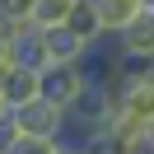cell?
I'll use <instances>...</instances> for the list:
<instances>
[{
    "label": "cell",
    "instance_id": "obj_13",
    "mask_svg": "<svg viewBox=\"0 0 154 154\" xmlns=\"http://www.w3.org/2000/svg\"><path fill=\"white\" fill-rule=\"evenodd\" d=\"M145 5H149V10H154V0H145Z\"/></svg>",
    "mask_w": 154,
    "mask_h": 154
},
{
    "label": "cell",
    "instance_id": "obj_7",
    "mask_svg": "<svg viewBox=\"0 0 154 154\" xmlns=\"http://www.w3.org/2000/svg\"><path fill=\"white\" fill-rule=\"evenodd\" d=\"M70 28L79 33V38L89 42V47H103L107 42V28H103V14H98V5L94 0H75V10H70Z\"/></svg>",
    "mask_w": 154,
    "mask_h": 154
},
{
    "label": "cell",
    "instance_id": "obj_6",
    "mask_svg": "<svg viewBox=\"0 0 154 154\" xmlns=\"http://www.w3.org/2000/svg\"><path fill=\"white\" fill-rule=\"evenodd\" d=\"M0 94H5V103H10V112L23 107V103H33V98H42V66L14 61V66L5 70V79H0Z\"/></svg>",
    "mask_w": 154,
    "mask_h": 154
},
{
    "label": "cell",
    "instance_id": "obj_11",
    "mask_svg": "<svg viewBox=\"0 0 154 154\" xmlns=\"http://www.w3.org/2000/svg\"><path fill=\"white\" fill-rule=\"evenodd\" d=\"M145 154H154V122L145 126Z\"/></svg>",
    "mask_w": 154,
    "mask_h": 154
},
{
    "label": "cell",
    "instance_id": "obj_1",
    "mask_svg": "<svg viewBox=\"0 0 154 154\" xmlns=\"http://www.w3.org/2000/svg\"><path fill=\"white\" fill-rule=\"evenodd\" d=\"M14 154H61L79 149V140H70V112L56 107L51 98H33V103L14 107Z\"/></svg>",
    "mask_w": 154,
    "mask_h": 154
},
{
    "label": "cell",
    "instance_id": "obj_8",
    "mask_svg": "<svg viewBox=\"0 0 154 154\" xmlns=\"http://www.w3.org/2000/svg\"><path fill=\"white\" fill-rule=\"evenodd\" d=\"M94 5H98V14H103V28H107V38H117L126 23H135L145 10H149L145 0H94Z\"/></svg>",
    "mask_w": 154,
    "mask_h": 154
},
{
    "label": "cell",
    "instance_id": "obj_9",
    "mask_svg": "<svg viewBox=\"0 0 154 154\" xmlns=\"http://www.w3.org/2000/svg\"><path fill=\"white\" fill-rule=\"evenodd\" d=\"M70 10H75V0H38V10H33V23L51 28V23H66Z\"/></svg>",
    "mask_w": 154,
    "mask_h": 154
},
{
    "label": "cell",
    "instance_id": "obj_5",
    "mask_svg": "<svg viewBox=\"0 0 154 154\" xmlns=\"http://www.w3.org/2000/svg\"><path fill=\"white\" fill-rule=\"evenodd\" d=\"M38 28H42V23H38ZM89 56H94V47H89L70 23L42 28V66H56V61H89Z\"/></svg>",
    "mask_w": 154,
    "mask_h": 154
},
{
    "label": "cell",
    "instance_id": "obj_3",
    "mask_svg": "<svg viewBox=\"0 0 154 154\" xmlns=\"http://www.w3.org/2000/svg\"><path fill=\"white\" fill-rule=\"evenodd\" d=\"M122 112L140 117L145 126L154 122V66H126L122 75Z\"/></svg>",
    "mask_w": 154,
    "mask_h": 154
},
{
    "label": "cell",
    "instance_id": "obj_2",
    "mask_svg": "<svg viewBox=\"0 0 154 154\" xmlns=\"http://www.w3.org/2000/svg\"><path fill=\"white\" fill-rule=\"evenodd\" d=\"M94 89L89 75V61H56V66H42V98H51L56 107L75 112L84 103V94Z\"/></svg>",
    "mask_w": 154,
    "mask_h": 154
},
{
    "label": "cell",
    "instance_id": "obj_12",
    "mask_svg": "<svg viewBox=\"0 0 154 154\" xmlns=\"http://www.w3.org/2000/svg\"><path fill=\"white\" fill-rule=\"evenodd\" d=\"M0 122H10V103H5V94H0Z\"/></svg>",
    "mask_w": 154,
    "mask_h": 154
},
{
    "label": "cell",
    "instance_id": "obj_10",
    "mask_svg": "<svg viewBox=\"0 0 154 154\" xmlns=\"http://www.w3.org/2000/svg\"><path fill=\"white\" fill-rule=\"evenodd\" d=\"M33 10H38V0H0V23H33Z\"/></svg>",
    "mask_w": 154,
    "mask_h": 154
},
{
    "label": "cell",
    "instance_id": "obj_4",
    "mask_svg": "<svg viewBox=\"0 0 154 154\" xmlns=\"http://www.w3.org/2000/svg\"><path fill=\"white\" fill-rule=\"evenodd\" d=\"M112 47L122 51L126 66H154V10H145L135 23H126L112 38Z\"/></svg>",
    "mask_w": 154,
    "mask_h": 154
}]
</instances>
